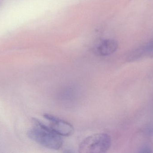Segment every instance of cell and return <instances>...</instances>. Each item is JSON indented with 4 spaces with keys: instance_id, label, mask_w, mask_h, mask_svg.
<instances>
[{
    "instance_id": "8992f818",
    "label": "cell",
    "mask_w": 153,
    "mask_h": 153,
    "mask_svg": "<svg viewBox=\"0 0 153 153\" xmlns=\"http://www.w3.org/2000/svg\"><path fill=\"white\" fill-rule=\"evenodd\" d=\"M143 133L146 136H151L153 135V126H148L144 128Z\"/></svg>"
},
{
    "instance_id": "7a4b0ae2",
    "label": "cell",
    "mask_w": 153,
    "mask_h": 153,
    "mask_svg": "<svg viewBox=\"0 0 153 153\" xmlns=\"http://www.w3.org/2000/svg\"><path fill=\"white\" fill-rule=\"evenodd\" d=\"M111 146V138L104 133L94 134L85 138L79 146L81 153L106 152Z\"/></svg>"
},
{
    "instance_id": "277c9868",
    "label": "cell",
    "mask_w": 153,
    "mask_h": 153,
    "mask_svg": "<svg viewBox=\"0 0 153 153\" xmlns=\"http://www.w3.org/2000/svg\"><path fill=\"white\" fill-rule=\"evenodd\" d=\"M118 47V44L115 40L105 39L95 45L94 51L98 55L107 56L115 53Z\"/></svg>"
},
{
    "instance_id": "52a82bcc",
    "label": "cell",
    "mask_w": 153,
    "mask_h": 153,
    "mask_svg": "<svg viewBox=\"0 0 153 153\" xmlns=\"http://www.w3.org/2000/svg\"><path fill=\"white\" fill-rule=\"evenodd\" d=\"M139 153H153V149L150 146H145L141 147L139 151Z\"/></svg>"
},
{
    "instance_id": "3957f363",
    "label": "cell",
    "mask_w": 153,
    "mask_h": 153,
    "mask_svg": "<svg viewBox=\"0 0 153 153\" xmlns=\"http://www.w3.org/2000/svg\"><path fill=\"white\" fill-rule=\"evenodd\" d=\"M44 116L49 121V127L57 134L68 137L73 134L74 127L69 122L49 114H45Z\"/></svg>"
},
{
    "instance_id": "6da1fadb",
    "label": "cell",
    "mask_w": 153,
    "mask_h": 153,
    "mask_svg": "<svg viewBox=\"0 0 153 153\" xmlns=\"http://www.w3.org/2000/svg\"><path fill=\"white\" fill-rule=\"evenodd\" d=\"M32 122L35 127L28 132L30 139L48 149L57 150L62 147V136L36 119H32Z\"/></svg>"
},
{
    "instance_id": "5b68a950",
    "label": "cell",
    "mask_w": 153,
    "mask_h": 153,
    "mask_svg": "<svg viewBox=\"0 0 153 153\" xmlns=\"http://www.w3.org/2000/svg\"><path fill=\"white\" fill-rule=\"evenodd\" d=\"M153 52V40L131 52L128 56V59L129 61H134Z\"/></svg>"
}]
</instances>
